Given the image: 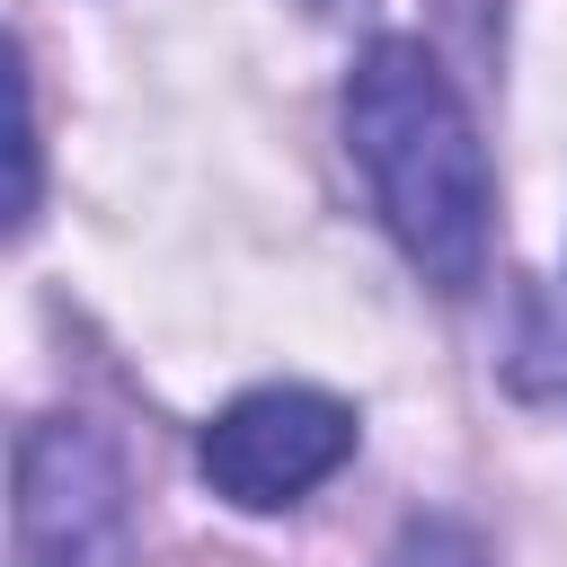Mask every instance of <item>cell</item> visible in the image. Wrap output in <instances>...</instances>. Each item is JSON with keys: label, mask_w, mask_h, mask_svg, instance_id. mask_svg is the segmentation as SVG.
I'll list each match as a JSON object with an SVG mask.
<instances>
[{"label": "cell", "mask_w": 567, "mask_h": 567, "mask_svg": "<svg viewBox=\"0 0 567 567\" xmlns=\"http://www.w3.org/2000/svg\"><path fill=\"white\" fill-rule=\"evenodd\" d=\"M346 133L354 159L372 177L381 221L399 230V248L425 266V284L470 292L487 266V151L470 133L461 89L443 80V62L416 35H381L354 80H346Z\"/></svg>", "instance_id": "obj_1"}, {"label": "cell", "mask_w": 567, "mask_h": 567, "mask_svg": "<svg viewBox=\"0 0 567 567\" xmlns=\"http://www.w3.org/2000/svg\"><path fill=\"white\" fill-rule=\"evenodd\" d=\"M346 452H354V408L328 390H292V381L248 390L204 425V478H213V496H230L248 514L310 496L319 478L346 470Z\"/></svg>", "instance_id": "obj_2"}, {"label": "cell", "mask_w": 567, "mask_h": 567, "mask_svg": "<svg viewBox=\"0 0 567 567\" xmlns=\"http://www.w3.org/2000/svg\"><path fill=\"white\" fill-rule=\"evenodd\" d=\"M18 514H27V540H35L44 558L89 567V558H97V532H115V470H106V452H97L80 425L27 434Z\"/></svg>", "instance_id": "obj_3"}, {"label": "cell", "mask_w": 567, "mask_h": 567, "mask_svg": "<svg viewBox=\"0 0 567 567\" xmlns=\"http://www.w3.org/2000/svg\"><path fill=\"white\" fill-rule=\"evenodd\" d=\"M390 567H487V549L461 523H408L399 549H390Z\"/></svg>", "instance_id": "obj_4"}, {"label": "cell", "mask_w": 567, "mask_h": 567, "mask_svg": "<svg viewBox=\"0 0 567 567\" xmlns=\"http://www.w3.org/2000/svg\"><path fill=\"white\" fill-rule=\"evenodd\" d=\"M310 9H319V18H337V9H363V0H310Z\"/></svg>", "instance_id": "obj_5"}]
</instances>
